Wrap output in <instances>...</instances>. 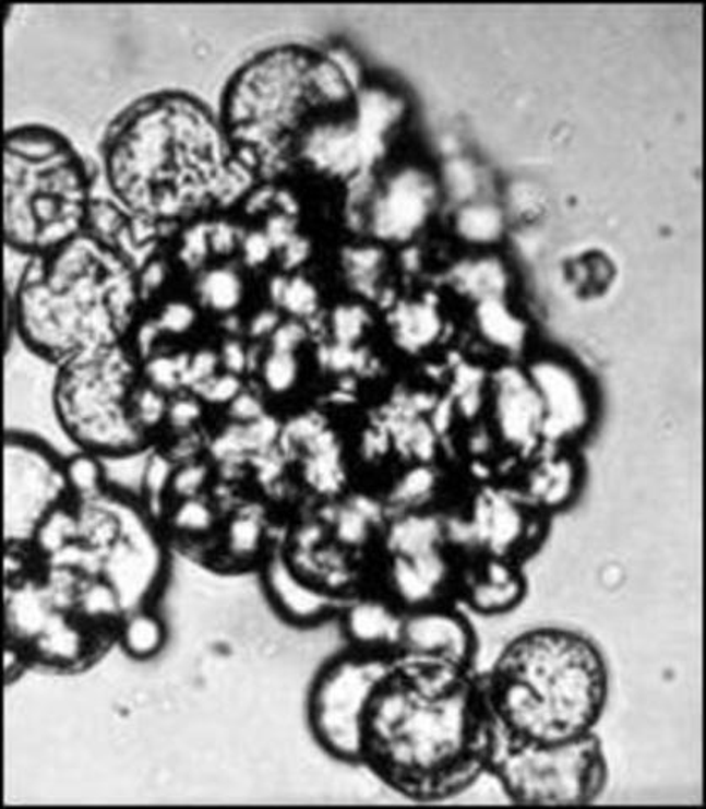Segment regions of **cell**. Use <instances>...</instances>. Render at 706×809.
I'll use <instances>...</instances> for the list:
<instances>
[{"mask_svg": "<svg viewBox=\"0 0 706 809\" xmlns=\"http://www.w3.org/2000/svg\"><path fill=\"white\" fill-rule=\"evenodd\" d=\"M167 414H169L170 420L184 427L193 424L200 417L201 408L194 400L181 398L172 403V407L167 411Z\"/></svg>", "mask_w": 706, "mask_h": 809, "instance_id": "681fc988", "label": "cell"}, {"mask_svg": "<svg viewBox=\"0 0 706 809\" xmlns=\"http://www.w3.org/2000/svg\"><path fill=\"white\" fill-rule=\"evenodd\" d=\"M525 594V584L516 570L494 558L486 566L467 591V599L474 610L482 614H500L518 606Z\"/></svg>", "mask_w": 706, "mask_h": 809, "instance_id": "d6986e66", "label": "cell"}, {"mask_svg": "<svg viewBox=\"0 0 706 809\" xmlns=\"http://www.w3.org/2000/svg\"><path fill=\"white\" fill-rule=\"evenodd\" d=\"M494 417L506 444L531 452L543 442V408L528 374L503 368L494 377Z\"/></svg>", "mask_w": 706, "mask_h": 809, "instance_id": "5bb4252c", "label": "cell"}, {"mask_svg": "<svg viewBox=\"0 0 706 809\" xmlns=\"http://www.w3.org/2000/svg\"><path fill=\"white\" fill-rule=\"evenodd\" d=\"M259 528L252 520H238L231 528V544L238 551H250L259 542Z\"/></svg>", "mask_w": 706, "mask_h": 809, "instance_id": "f6af8a7d", "label": "cell"}, {"mask_svg": "<svg viewBox=\"0 0 706 809\" xmlns=\"http://www.w3.org/2000/svg\"><path fill=\"white\" fill-rule=\"evenodd\" d=\"M399 111L402 107L396 98L386 93L370 90L359 96L355 129L367 166L380 156L383 151V138L398 119Z\"/></svg>", "mask_w": 706, "mask_h": 809, "instance_id": "44dd1931", "label": "cell"}, {"mask_svg": "<svg viewBox=\"0 0 706 809\" xmlns=\"http://www.w3.org/2000/svg\"><path fill=\"white\" fill-rule=\"evenodd\" d=\"M210 245V231L204 228H194L189 231L188 237L184 238V248H182V255L188 260L189 263H198L203 260L206 255L207 248Z\"/></svg>", "mask_w": 706, "mask_h": 809, "instance_id": "7bdbcfd3", "label": "cell"}, {"mask_svg": "<svg viewBox=\"0 0 706 809\" xmlns=\"http://www.w3.org/2000/svg\"><path fill=\"white\" fill-rule=\"evenodd\" d=\"M543 408V444H563L587 429L590 407L581 381L555 361H538L529 370Z\"/></svg>", "mask_w": 706, "mask_h": 809, "instance_id": "7c38bea8", "label": "cell"}, {"mask_svg": "<svg viewBox=\"0 0 706 809\" xmlns=\"http://www.w3.org/2000/svg\"><path fill=\"white\" fill-rule=\"evenodd\" d=\"M169 477L170 469L166 457L156 455L148 461L147 467H145V486H147L152 496H157L163 491L164 486L169 483Z\"/></svg>", "mask_w": 706, "mask_h": 809, "instance_id": "b9f144b4", "label": "cell"}, {"mask_svg": "<svg viewBox=\"0 0 706 809\" xmlns=\"http://www.w3.org/2000/svg\"><path fill=\"white\" fill-rule=\"evenodd\" d=\"M164 281V266L160 263H151L148 269H145L144 274V287L156 288L159 287L160 282Z\"/></svg>", "mask_w": 706, "mask_h": 809, "instance_id": "db71d44e", "label": "cell"}, {"mask_svg": "<svg viewBox=\"0 0 706 809\" xmlns=\"http://www.w3.org/2000/svg\"><path fill=\"white\" fill-rule=\"evenodd\" d=\"M222 141L203 111L182 102L151 104L127 117L108 148V175L120 197L137 210L166 213L184 206L175 170L200 198L225 200L231 170L222 169Z\"/></svg>", "mask_w": 706, "mask_h": 809, "instance_id": "277c9868", "label": "cell"}, {"mask_svg": "<svg viewBox=\"0 0 706 809\" xmlns=\"http://www.w3.org/2000/svg\"><path fill=\"white\" fill-rule=\"evenodd\" d=\"M311 67L303 56L277 51L250 64L228 98V119L244 144L271 152L297 126L312 90Z\"/></svg>", "mask_w": 706, "mask_h": 809, "instance_id": "ba28073f", "label": "cell"}, {"mask_svg": "<svg viewBox=\"0 0 706 809\" xmlns=\"http://www.w3.org/2000/svg\"><path fill=\"white\" fill-rule=\"evenodd\" d=\"M86 206L80 160L55 133H12L5 148V234L21 250H55L76 237Z\"/></svg>", "mask_w": 706, "mask_h": 809, "instance_id": "5b68a950", "label": "cell"}, {"mask_svg": "<svg viewBox=\"0 0 706 809\" xmlns=\"http://www.w3.org/2000/svg\"><path fill=\"white\" fill-rule=\"evenodd\" d=\"M265 235L268 237V240L272 241L274 248L287 247V245L296 238V235H294V222L292 218H290L289 213L277 215L274 216V218L268 219V223H266Z\"/></svg>", "mask_w": 706, "mask_h": 809, "instance_id": "60d3db41", "label": "cell"}, {"mask_svg": "<svg viewBox=\"0 0 706 809\" xmlns=\"http://www.w3.org/2000/svg\"><path fill=\"white\" fill-rule=\"evenodd\" d=\"M494 739L470 671L395 659L364 714L359 762L408 798H447L489 769Z\"/></svg>", "mask_w": 706, "mask_h": 809, "instance_id": "6da1fadb", "label": "cell"}, {"mask_svg": "<svg viewBox=\"0 0 706 809\" xmlns=\"http://www.w3.org/2000/svg\"><path fill=\"white\" fill-rule=\"evenodd\" d=\"M503 216L489 204H469L457 215V229L466 240L474 243H489L503 234Z\"/></svg>", "mask_w": 706, "mask_h": 809, "instance_id": "4316f807", "label": "cell"}, {"mask_svg": "<svg viewBox=\"0 0 706 809\" xmlns=\"http://www.w3.org/2000/svg\"><path fill=\"white\" fill-rule=\"evenodd\" d=\"M596 641L562 626L516 635L482 681L495 739L557 743L596 731L609 699Z\"/></svg>", "mask_w": 706, "mask_h": 809, "instance_id": "7a4b0ae2", "label": "cell"}, {"mask_svg": "<svg viewBox=\"0 0 706 809\" xmlns=\"http://www.w3.org/2000/svg\"><path fill=\"white\" fill-rule=\"evenodd\" d=\"M476 321L489 343L504 349H519L525 343L526 325L501 299L477 302Z\"/></svg>", "mask_w": 706, "mask_h": 809, "instance_id": "7402d4cb", "label": "cell"}, {"mask_svg": "<svg viewBox=\"0 0 706 809\" xmlns=\"http://www.w3.org/2000/svg\"><path fill=\"white\" fill-rule=\"evenodd\" d=\"M285 266H297L308 259L309 243L302 238L296 237L287 247H284Z\"/></svg>", "mask_w": 706, "mask_h": 809, "instance_id": "f5cc1de1", "label": "cell"}, {"mask_svg": "<svg viewBox=\"0 0 706 809\" xmlns=\"http://www.w3.org/2000/svg\"><path fill=\"white\" fill-rule=\"evenodd\" d=\"M393 334L404 348L418 349L435 340L441 319L429 304H404L393 312Z\"/></svg>", "mask_w": 706, "mask_h": 809, "instance_id": "cb8c5ba5", "label": "cell"}, {"mask_svg": "<svg viewBox=\"0 0 706 809\" xmlns=\"http://www.w3.org/2000/svg\"><path fill=\"white\" fill-rule=\"evenodd\" d=\"M278 325H280V319L277 312L274 309H265L250 322V333L253 336H266V334H274Z\"/></svg>", "mask_w": 706, "mask_h": 809, "instance_id": "816d5d0a", "label": "cell"}, {"mask_svg": "<svg viewBox=\"0 0 706 809\" xmlns=\"http://www.w3.org/2000/svg\"><path fill=\"white\" fill-rule=\"evenodd\" d=\"M452 282L460 293L472 297L477 302L501 299L506 293L507 274L503 263L494 259H479L460 263L454 269Z\"/></svg>", "mask_w": 706, "mask_h": 809, "instance_id": "603a6c76", "label": "cell"}, {"mask_svg": "<svg viewBox=\"0 0 706 809\" xmlns=\"http://www.w3.org/2000/svg\"><path fill=\"white\" fill-rule=\"evenodd\" d=\"M137 390L135 366L119 343L85 349L61 362L56 415L83 451L127 455L145 436L133 408Z\"/></svg>", "mask_w": 706, "mask_h": 809, "instance_id": "8992f818", "label": "cell"}, {"mask_svg": "<svg viewBox=\"0 0 706 809\" xmlns=\"http://www.w3.org/2000/svg\"><path fill=\"white\" fill-rule=\"evenodd\" d=\"M367 316L359 307H340L334 314L333 325L340 343L348 344L362 333Z\"/></svg>", "mask_w": 706, "mask_h": 809, "instance_id": "e575fe53", "label": "cell"}, {"mask_svg": "<svg viewBox=\"0 0 706 809\" xmlns=\"http://www.w3.org/2000/svg\"><path fill=\"white\" fill-rule=\"evenodd\" d=\"M204 471L198 466H189L175 477L176 491L182 496H193L203 485Z\"/></svg>", "mask_w": 706, "mask_h": 809, "instance_id": "c3c4849f", "label": "cell"}, {"mask_svg": "<svg viewBox=\"0 0 706 809\" xmlns=\"http://www.w3.org/2000/svg\"><path fill=\"white\" fill-rule=\"evenodd\" d=\"M474 654L472 626L457 610L432 604L405 614L395 659L469 671Z\"/></svg>", "mask_w": 706, "mask_h": 809, "instance_id": "8fae6325", "label": "cell"}, {"mask_svg": "<svg viewBox=\"0 0 706 809\" xmlns=\"http://www.w3.org/2000/svg\"><path fill=\"white\" fill-rule=\"evenodd\" d=\"M133 302L125 266L89 238H71L37 260L15 294V325L34 352L67 361L119 343Z\"/></svg>", "mask_w": 706, "mask_h": 809, "instance_id": "3957f363", "label": "cell"}, {"mask_svg": "<svg viewBox=\"0 0 706 809\" xmlns=\"http://www.w3.org/2000/svg\"><path fill=\"white\" fill-rule=\"evenodd\" d=\"M395 659L355 650L327 663L315 678L309 700L312 730L327 752L343 761H361L362 721L374 691Z\"/></svg>", "mask_w": 706, "mask_h": 809, "instance_id": "9c48e42d", "label": "cell"}, {"mask_svg": "<svg viewBox=\"0 0 706 809\" xmlns=\"http://www.w3.org/2000/svg\"><path fill=\"white\" fill-rule=\"evenodd\" d=\"M447 179L451 181L452 191L460 198L469 197V194H472L474 188H476L474 170L467 164H452L451 169H448Z\"/></svg>", "mask_w": 706, "mask_h": 809, "instance_id": "ee69618b", "label": "cell"}, {"mask_svg": "<svg viewBox=\"0 0 706 809\" xmlns=\"http://www.w3.org/2000/svg\"><path fill=\"white\" fill-rule=\"evenodd\" d=\"M219 365V356L210 349H201L196 355L189 358L188 370L184 374V383L200 389L206 381L216 377V368Z\"/></svg>", "mask_w": 706, "mask_h": 809, "instance_id": "836d02e7", "label": "cell"}, {"mask_svg": "<svg viewBox=\"0 0 706 809\" xmlns=\"http://www.w3.org/2000/svg\"><path fill=\"white\" fill-rule=\"evenodd\" d=\"M278 306L297 318H308L318 309V293L314 285L302 277L287 278Z\"/></svg>", "mask_w": 706, "mask_h": 809, "instance_id": "f546056e", "label": "cell"}, {"mask_svg": "<svg viewBox=\"0 0 706 809\" xmlns=\"http://www.w3.org/2000/svg\"><path fill=\"white\" fill-rule=\"evenodd\" d=\"M346 632L355 650L396 658L404 616L380 600H359L345 616Z\"/></svg>", "mask_w": 706, "mask_h": 809, "instance_id": "9a60e30c", "label": "cell"}, {"mask_svg": "<svg viewBox=\"0 0 706 809\" xmlns=\"http://www.w3.org/2000/svg\"><path fill=\"white\" fill-rule=\"evenodd\" d=\"M198 390L203 393L207 402L230 403L241 392V383L237 374L226 373L222 377H213Z\"/></svg>", "mask_w": 706, "mask_h": 809, "instance_id": "8d00e7d4", "label": "cell"}, {"mask_svg": "<svg viewBox=\"0 0 706 809\" xmlns=\"http://www.w3.org/2000/svg\"><path fill=\"white\" fill-rule=\"evenodd\" d=\"M64 476L68 489L85 499H93L100 492L104 483V469L97 454L88 451L79 452L64 462Z\"/></svg>", "mask_w": 706, "mask_h": 809, "instance_id": "83f0119b", "label": "cell"}, {"mask_svg": "<svg viewBox=\"0 0 706 809\" xmlns=\"http://www.w3.org/2000/svg\"><path fill=\"white\" fill-rule=\"evenodd\" d=\"M219 361H223V365L226 366L228 373H241L248 365L247 349H244L238 341H228V343L223 346Z\"/></svg>", "mask_w": 706, "mask_h": 809, "instance_id": "7dc6e473", "label": "cell"}, {"mask_svg": "<svg viewBox=\"0 0 706 809\" xmlns=\"http://www.w3.org/2000/svg\"><path fill=\"white\" fill-rule=\"evenodd\" d=\"M262 378L266 389L272 393L282 395V393L290 392L299 380V361H297L296 352L272 349L268 358L263 361Z\"/></svg>", "mask_w": 706, "mask_h": 809, "instance_id": "f1b7e54d", "label": "cell"}, {"mask_svg": "<svg viewBox=\"0 0 706 809\" xmlns=\"http://www.w3.org/2000/svg\"><path fill=\"white\" fill-rule=\"evenodd\" d=\"M433 200L435 188L426 172L399 170L371 204V231L381 240H408L429 218Z\"/></svg>", "mask_w": 706, "mask_h": 809, "instance_id": "4fadbf2b", "label": "cell"}, {"mask_svg": "<svg viewBox=\"0 0 706 809\" xmlns=\"http://www.w3.org/2000/svg\"><path fill=\"white\" fill-rule=\"evenodd\" d=\"M188 365V356H176V358L160 356V358L152 359L147 373L152 383H154V389L164 392V390H172L184 383Z\"/></svg>", "mask_w": 706, "mask_h": 809, "instance_id": "1f68e13d", "label": "cell"}, {"mask_svg": "<svg viewBox=\"0 0 706 809\" xmlns=\"http://www.w3.org/2000/svg\"><path fill=\"white\" fill-rule=\"evenodd\" d=\"M230 411L240 420H255L262 415V402L252 393H238L230 403Z\"/></svg>", "mask_w": 706, "mask_h": 809, "instance_id": "bcb514c9", "label": "cell"}, {"mask_svg": "<svg viewBox=\"0 0 706 809\" xmlns=\"http://www.w3.org/2000/svg\"><path fill=\"white\" fill-rule=\"evenodd\" d=\"M383 255L374 248H352L345 255L349 277L362 290H370L378 277Z\"/></svg>", "mask_w": 706, "mask_h": 809, "instance_id": "4dcf8cb0", "label": "cell"}, {"mask_svg": "<svg viewBox=\"0 0 706 809\" xmlns=\"http://www.w3.org/2000/svg\"><path fill=\"white\" fill-rule=\"evenodd\" d=\"M194 321H196V311L193 307L186 302H170L164 307L157 324H159L160 331L182 334L193 328Z\"/></svg>", "mask_w": 706, "mask_h": 809, "instance_id": "d6a6232c", "label": "cell"}, {"mask_svg": "<svg viewBox=\"0 0 706 809\" xmlns=\"http://www.w3.org/2000/svg\"><path fill=\"white\" fill-rule=\"evenodd\" d=\"M303 337H306V331L299 322H285V324L278 325L275 333L272 334V344L277 352H296Z\"/></svg>", "mask_w": 706, "mask_h": 809, "instance_id": "f35d334b", "label": "cell"}, {"mask_svg": "<svg viewBox=\"0 0 706 809\" xmlns=\"http://www.w3.org/2000/svg\"><path fill=\"white\" fill-rule=\"evenodd\" d=\"M265 587L272 604L290 621L309 624L333 610L330 595L300 582L284 558L272 560L265 570Z\"/></svg>", "mask_w": 706, "mask_h": 809, "instance_id": "2e32d148", "label": "cell"}, {"mask_svg": "<svg viewBox=\"0 0 706 809\" xmlns=\"http://www.w3.org/2000/svg\"><path fill=\"white\" fill-rule=\"evenodd\" d=\"M302 154L318 169L345 176L367 167L355 126H318L303 138Z\"/></svg>", "mask_w": 706, "mask_h": 809, "instance_id": "e0dca14e", "label": "cell"}, {"mask_svg": "<svg viewBox=\"0 0 706 809\" xmlns=\"http://www.w3.org/2000/svg\"><path fill=\"white\" fill-rule=\"evenodd\" d=\"M272 250H274V245L265 234L255 231V234L247 235L243 240L244 260L250 265H262L263 262L271 259Z\"/></svg>", "mask_w": 706, "mask_h": 809, "instance_id": "ab89813d", "label": "cell"}, {"mask_svg": "<svg viewBox=\"0 0 706 809\" xmlns=\"http://www.w3.org/2000/svg\"><path fill=\"white\" fill-rule=\"evenodd\" d=\"M237 241L234 226L219 223L210 231V245L218 252H230Z\"/></svg>", "mask_w": 706, "mask_h": 809, "instance_id": "f907efd6", "label": "cell"}, {"mask_svg": "<svg viewBox=\"0 0 706 809\" xmlns=\"http://www.w3.org/2000/svg\"><path fill=\"white\" fill-rule=\"evenodd\" d=\"M68 489L64 464L39 440L9 433L5 442V535L24 544L36 538Z\"/></svg>", "mask_w": 706, "mask_h": 809, "instance_id": "30bf717a", "label": "cell"}, {"mask_svg": "<svg viewBox=\"0 0 706 809\" xmlns=\"http://www.w3.org/2000/svg\"><path fill=\"white\" fill-rule=\"evenodd\" d=\"M198 293L204 306L216 312H231L243 299V282L238 272L228 266L210 270L201 277Z\"/></svg>", "mask_w": 706, "mask_h": 809, "instance_id": "d4e9b609", "label": "cell"}, {"mask_svg": "<svg viewBox=\"0 0 706 809\" xmlns=\"http://www.w3.org/2000/svg\"><path fill=\"white\" fill-rule=\"evenodd\" d=\"M578 479L581 473L574 459L550 452L529 476V498L543 508L563 507L574 498Z\"/></svg>", "mask_w": 706, "mask_h": 809, "instance_id": "ffe728a7", "label": "cell"}, {"mask_svg": "<svg viewBox=\"0 0 706 809\" xmlns=\"http://www.w3.org/2000/svg\"><path fill=\"white\" fill-rule=\"evenodd\" d=\"M164 634V624L154 614H133L123 628V646L135 658H148L163 647Z\"/></svg>", "mask_w": 706, "mask_h": 809, "instance_id": "484cf974", "label": "cell"}, {"mask_svg": "<svg viewBox=\"0 0 706 809\" xmlns=\"http://www.w3.org/2000/svg\"><path fill=\"white\" fill-rule=\"evenodd\" d=\"M523 528L522 510L504 495L484 496L474 514V535L495 554L513 547L522 538Z\"/></svg>", "mask_w": 706, "mask_h": 809, "instance_id": "ac0fdd59", "label": "cell"}, {"mask_svg": "<svg viewBox=\"0 0 706 809\" xmlns=\"http://www.w3.org/2000/svg\"><path fill=\"white\" fill-rule=\"evenodd\" d=\"M489 769L507 796L523 805H588L600 798L609 780V764L596 731L557 743L494 739Z\"/></svg>", "mask_w": 706, "mask_h": 809, "instance_id": "52a82bcc", "label": "cell"}, {"mask_svg": "<svg viewBox=\"0 0 706 809\" xmlns=\"http://www.w3.org/2000/svg\"><path fill=\"white\" fill-rule=\"evenodd\" d=\"M433 477L429 471L417 469L407 476V479L399 485L398 501L402 503H415L417 498H423L432 488Z\"/></svg>", "mask_w": 706, "mask_h": 809, "instance_id": "74e56055", "label": "cell"}, {"mask_svg": "<svg viewBox=\"0 0 706 809\" xmlns=\"http://www.w3.org/2000/svg\"><path fill=\"white\" fill-rule=\"evenodd\" d=\"M213 523V513L206 504L196 499L188 498L178 510V525L188 532H204Z\"/></svg>", "mask_w": 706, "mask_h": 809, "instance_id": "d590c367", "label": "cell"}]
</instances>
